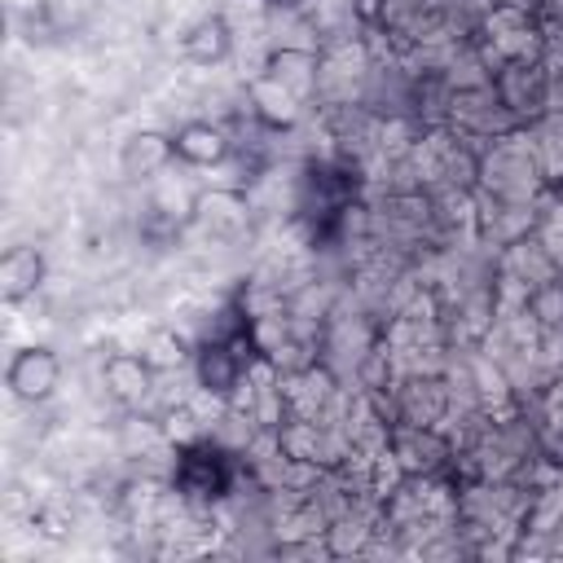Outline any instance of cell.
<instances>
[{
    "label": "cell",
    "mask_w": 563,
    "mask_h": 563,
    "mask_svg": "<svg viewBox=\"0 0 563 563\" xmlns=\"http://www.w3.org/2000/svg\"><path fill=\"white\" fill-rule=\"evenodd\" d=\"M488 84H493L497 101L506 106V114H510L519 128L537 123L541 114H550V110L559 106V97H554V66H550L545 53H541V57H510V62H497Z\"/></svg>",
    "instance_id": "cell-1"
},
{
    "label": "cell",
    "mask_w": 563,
    "mask_h": 563,
    "mask_svg": "<svg viewBox=\"0 0 563 563\" xmlns=\"http://www.w3.org/2000/svg\"><path fill=\"white\" fill-rule=\"evenodd\" d=\"M251 194L242 185H216L198 189L185 238H198L202 246H233L251 233Z\"/></svg>",
    "instance_id": "cell-2"
},
{
    "label": "cell",
    "mask_w": 563,
    "mask_h": 563,
    "mask_svg": "<svg viewBox=\"0 0 563 563\" xmlns=\"http://www.w3.org/2000/svg\"><path fill=\"white\" fill-rule=\"evenodd\" d=\"M62 356L48 347V343H26L9 356V369H4V387L13 400L22 405H48L62 387Z\"/></svg>",
    "instance_id": "cell-3"
},
{
    "label": "cell",
    "mask_w": 563,
    "mask_h": 563,
    "mask_svg": "<svg viewBox=\"0 0 563 563\" xmlns=\"http://www.w3.org/2000/svg\"><path fill=\"white\" fill-rule=\"evenodd\" d=\"M101 387L119 409H150L158 391V369L145 361V352H110L101 361Z\"/></svg>",
    "instance_id": "cell-4"
},
{
    "label": "cell",
    "mask_w": 563,
    "mask_h": 563,
    "mask_svg": "<svg viewBox=\"0 0 563 563\" xmlns=\"http://www.w3.org/2000/svg\"><path fill=\"white\" fill-rule=\"evenodd\" d=\"M172 145H176V163L198 167V172L202 167H224L238 154V141H233L229 123H216V119H185L172 132Z\"/></svg>",
    "instance_id": "cell-5"
},
{
    "label": "cell",
    "mask_w": 563,
    "mask_h": 563,
    "mask_svg": "<svg viewBox=\"0 0 563 563\" xmlns=\"http://www.w3.org/2000/svg\"><path fill=\"white\" fill-rule=\"evenodd\" d=\"M238 48V31L233 22L224 18V9H211V13H198L185 31H180V57L198 70H216L233 57Z\"/></svg>",
    "instance_id": "cell-6"
},
{
    "label": "cell",
    "mask_w": 563,
    "mask_h": 563,
    "mask_svg": "<svg viewBox=\"0 0 563 563\" xmlns=\"http://www.w3.org/2000/svg\"><path fill=\"white\" fill-rule=\"evenodd\" d=\"M172 163H176L172 132L141 128V132H132L128 141H119V176L132 180V185H150V180H158L163 172H172Z\"/></svg>",
    "instance_id": "cell-7"
},
{
    "label": "cell",
    "mask_w": 563,
    "mask_h": 563,
    "mask_svg": "<svg viewBox=\"0 0 563 563\" xmlns=\"http://www.w3.org/2000/svg\"><path fill=\"white\" fill-rule=\"evenodd\" d=\"M44 273H48V264H44V251H40L35 242L9 246V251L0 255V295H4V303L31 299V295L44 286Z\"/></svg>",
    "instance_id": "cell-8"
},
{
    "label": "cell",
    "mask_w": 563,
    "mask_h": 563,
    "mask_svg": "<svg viewBox=\"0 0 563 563\" xmlns=\"http://www.w3.org/2000/svg\"><path fill=\"white\" fill-rule=\"evenodd\" d=\"M31 18L48 40H75L92 26L97 0H35Z\"/></svg>",
    "instance_id": "cell-9"
},
{
    "label": "cell",
    "mask_w": 563,
    "mask_h": 563,
    "mask_svg": "<svg viewBox=\"0 0 563 563\" xmlns=\"http://www.w3.org/2000/svg\"><path fill=\"white\" fill-rule=\"evenodd\" d=\"M260 4H264L273 18H277V13H282V18H299V13H308L317 0H260Z\"/></svg>",
    "instance_id": "cell-10"
}]
</instances>
